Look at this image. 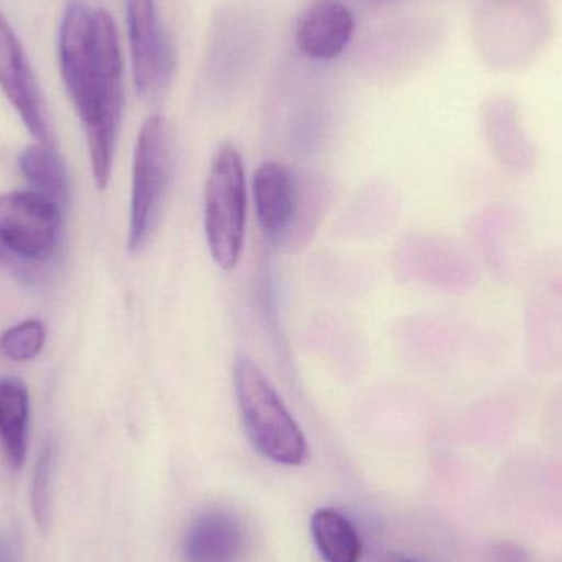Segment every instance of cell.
<instances>
[{
	"label": "cell",
	"instance_id": "obj_1",
	"mask_svg": "<svg viewBox=\"0 0 562 562\" xmlns=\"http://www.w3.org/2000/svg\"><path fill=\"white\" fill-rule=\"evenodd\" d=\"M58 56L63 82L88 138L92 178L105 190L124 109V61L111 13L81 0L69 2L59 26Z\"/></svg>",
	"mask_w": 562,
	"mask_h": 562
},
{
	"label": "cell",
	"instance_id": "obj_2",
	"mask_svg": "<svg viewBox=\"0 0 562 562\" xmlns=\"http://www.w3.org/2000/svg\"><path fill=\"white\" fill-rule=\"evenodd\" d=\"M233 382L240 422L254 449L284 468L303 464L306 438L262 369L250 357L239 356L234 362Z\"/></svg>",
	"mask_w": 562,
	"mask_h": 562
},
{
	"label": "cell",
	"instance_id": "obj_3",
	"mask_svg": "<svg viewBox=\"0 0 562 562\" xmlns=\"http://www.w3.org/2000/svg\"><path fill=\"white\" fill-rule=\"evenodd\" d=\"M173 134L164 115H150L138 132L132 165L127 250L138 254L160 226L173 180Z\"/></svg>",
	"mask_w": 562,
	"mask_h": 562
},
{
	"label": "cell",
	"instance_id": "obj_4",
	"mask_svg": "<svg viewBox=\"0 0 562 562\" xmlns=\"http://www.w3.org/2000/svg\"><path fill=\"white\" fill-rule=\"evenodd\" d=\"M247 227V180L244 160L233 144L214 154L204 187V234L221 269L234 270L243 256Z\"/></svg>",
	"mask_w": 562,
	"mask_h": 562
},
{
	"label": "cell",
	"instance_id": "obj_5",
	"mask_svg": "<svg viewBox=\"0 0 562 562\" xmlns=\"http://www.w3.org/2000/svg\"><path fill=\"white\" fill-rule=\"evenodd\" d=\"M61 223V206L38 191L0 194V246L20 259H49L58 247Z\"/></svg>",
	"mask_w": 562,
	"mask_h": 562
},
{
	"label": "cell",
	"instance_id": "obj_6",
	"mask_svg": "<svg viewBox=\"0 0 562 562\" xmlns=\"http://www.w3.org/2000/svg\"><path fill=\"white\" fill-rule=\"evenodd\" d=\"M132 75L138 94L167 88L175 71V49L158 19L155 0H127Z\"/></svg>",
	"mask_w": 562,
	"mask_h": 562
},
{
	"label": "cell",
	"instance_id": "obj_7",
	"mask_svg": "<svg viewBox=\"0 0 562 562\" xmlns=\"http://www.w3.org/2000/svg\"><path fill=\"white\" fill-rule=\"evenodd\" d=\"M0 89L40 144H49L45 102L29 56L0 7Z\"/></svg>",
	"mask_w": 562,
	"mask_h": 562
},
{
	"label": "cell",
	"instance_id": "obj_8",
	"mask_svg": "<svg viewBox=\"0 0 562 562\" xmlns=\"http://www.w3.org/2000/svg\"><path fill=\"white\" fill-rule=\"evenodd\" d=\"M356 20L340 0H314L296 23V43L314 59H334L349 46Z\"/></svg>",
	"mask_w": 562,
	"mask_h": 562
},
{
	"label": "cell",
	"instance_id": "obj_9",
	"mask_svg": "<svg viewBox=\"0 0 562 562\" xmlns=\"http://www.w3.org/2000/svg\"><path fill=\"white\" fill-rule=\"evenodd\" d=\"M254 203L263 233L280 239L296 217V178L281 161H266L257 168L252 181Z\"/></svg>",
	"mask_w": 562,
	"mask_h": 562
},
{
	"label": "cell",
	"instance_id": "obj_10",
	"mask_svg": "<svg viewBox=\"0 0 562 562\" xmlns=\"http://www.w3.org/2000/svg\"><path fill=\"white\" fill-rule=\"evenodd\" d=\"M246 551V530L227 512L201 514L184 535V562H240Z\"/></svg>",
	"mask_w": 562,
	"mask_h": 562
},
{
	"label": "cell",
	"instance_id": "obj_11",
	"mask_svg": "<svg viewBox=\"0 0 562 562\" xmlns=\"http://www.w3.org/2000/svg\"><path fill=\"white\" fill-rule=\"evenodd\" d=\"M29 423V390L20 380L0 379V441L13 469L25 464Z\"/></svg>",
	"mask_w": 562,
	"mask_h": 562
},
{
	"label": "cell",
	"instance_id": "obj_12",
	"mask_svg": "<svg viewBox=\"0 0 562 562\" xmlns=\"http://www.w3.org/2000/svg\"><path fill=\"white\" fill-rule=\"evenodd\" d=\"M311 537L324 562H360L362 538L352 521L336 508L324 507L311 517Z\"/></svg>",
	"mask_w": 562,
	"mask_h": 562
},
{
	"label": "cell",
	"instance_id": "obj_13",
	"mask_svg": "<svg viewBox=\"0 0 562 562\" xmlns=\"http://www.w3.org/2000/svg\"><path fill=\"white\" fill-rule=\"evenodd\" d=\"M20 170L35 191L63 206L69 200V178L61 157L49 144H35L20 154Z\"/></svg>",
	"mask_w": 562,
	"mask_h": 562
},
{
	"label": "cell",
	"instance_id": "obj_14",
	"mask_svg": "<svg viewBox=\"0 0 562 562\" xmlns=\"http://www.w3.org/2000/svg\"><path fill=\"white\" fill-rule=\"evenodd\" d=\"M53 468H55V449L52 446H45L36 461L32 477V492H30L33 518H35L36 527L43 533H48L49 527H52Z\"/></svg>",
	"mask_w": 562,
	"mask_h": 562
},
{
	"label": "cell",
	"instance_id": "obj_15",
	"mask_svg": "<svg viewBox=\"0 0 562 562\" xmlns=\"http://www.w3.org/2000/svg\"><path fill=\"white\" fill-rule=\"evenodd\" d=\"M45 342V324L40 319H26L3 333L0 349L13 362H29L40 356Z\"/></svg>",
	"mask_w": 562,
	"mask_h": 562
},
{
	"label": "cell",
	"instance_id": "obj_16",
	"mask_svg": "<svg viewBox=\"0 0 562 562\" xmlns=\"http://www.w3.org/2000/svg\"><path fill=\"white\" fill-rule=\"evenodd\" d=\"M527 551L515 543H498L491 550V562H528Z\"/></svg>",
	"mask_w": 562,
	"mask_h": 562
},
{
	"label": "cell",
	"instance_id": "obj_17",
	"mask_svg": "<svg viewBox=\"0 0 562 562\" xmlns=\"http://www.w3.org/2000/svg\"><path fill=\"white\" fill-rule=\"evenodd\" d=\"M376 562H423L418 560H413V558L405 557V554L400 553H385L383 557L379 558Z\"/></svg>",
	"mask_w": 562,
	"mask_h": 562
}]
</instances>
